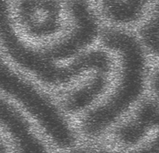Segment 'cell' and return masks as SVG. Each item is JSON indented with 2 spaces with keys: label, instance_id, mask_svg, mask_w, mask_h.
I'll return each instance as SVG.
<instances>
[{
  "label": "cell",
  "instance_id": "obj_6",
  "mask_svg": "<svg viewBox=\"0 0 159 153\" xmlns=\"http://www.w3.org/2000/svg\"><path fill=\"white\" fill-rule=\"evenodd\" d=\"M141 42L151 54L159 57V0L150 17L143 23L140 29Z\"/></svg>",
  "mask_w": 159,
  "mask_h": 153
},
{
  "label": "cell",
  "instance_id": "obj_8",
  "mask_svg": "<svg viewBox=\"0 0 159 153\" xmlns=\"http://www.w3.org/2000/svg\"><path fill=\"white\" fill-rule=\"evenodd\" d=\"M151 88L154 93L159 97V69L153 75L152 81H151Z\"/></svg>",
  "mask_w": 159,
  "mask_h": 153
},
{
  "label": "cell",
  "instance_id": "obj_2",
  "mask_svg": "<svg viewBox=\"0 0 159 153\" xmlns=\"http://www.w3.org/2000/svg\"><path fill=\"white\" fill-rule=\"evenodd\" d=\"M65 9L70 20L67 32L45 45L32 47L34 56L41 62L58 63L74 59L100 36V20L90 0H66Z\"/></svg>",
  "mask_w": 159,
  "mask_h": 153
},
{
  "label": "cell",
  "instance_id": "obj_7",
  "mask_svg": "<svg viewBox=\"0 0 159 153\" xmlns=\"http://www.w3.org/2000/svg\"><path fill=\"white\" fill-rule=\"evenodd\" d=\"M70 153H159V127L157 129V135L151 141L146 143L144 146L129 151L115 152L103 150H91V149H80Z\"/></svg>",
  "mask_w": 159,
  "mask_h": 153
},
{
  "label": "cell",
  "instance_id": "obj_3",
  "mask_svg": "<svg viewBox=\"0 0 159 153\" xmlns=\"http://www.w3.org/2000/svg\"><path fill=\"white\" fill-rule=\"evenodd\" d=\"M62 0H16L15 14L24 33L36 40L52 38L63 29Z\"/></svg>",
  "mask_w": 159,
  "mask_h": 153
},
{
  "label": "cell",
  "instance_id": "obj_1",
  "mask_svg": "<svg viewBox=\"0 0 159 153\" xmlns=\"http://www.w3.org/2000/svg\"><path fill=\"white\" fill-rule=\"evenodd\" d=\"M99 38L105 49L119 56L120 69L113 91L81 121V130L90 137L100 136L129 110L142 96L146 81L147 60L141 40L124 29L111 27L102 28Z\"/></svg>",
  "mask_w": 159,
  "mask_h": 153
},
{
  "label": "cell",
  "instance_id": "obj_5",
  "mask_svg": "<svg viewBox=\"0 0 159 153\" xmlns=\"http://www.w3.org/2000/svg\"><path fill=\"white\" fill-rule=\"evenodd\" d=\"M108 85V75L94 73L85 84L74 89L66 96L63 108L66 112L72 113L83 111L101 98Z\"/></svg>",
  "mask_w": 159,
  "mask_h": 153
},
{
  "label": "cell",
  "instance_id": "obj_4",
  "mask_svg": "<svg viewBox=\"0 0 159 153\" xmlns=\"http://www.w3.org/2000/svg\"><path fill=\"white\" fill-rule=\"evenodd\" d=\"M159 127V103L146 100L137 109L133 120L120 126L116 130V137L125 145H135L152 130Z\"/></svg>",
  "mask_w": 159,
  "mask_h": 153
},
{
  "label": "cell",
  "instance_id": "obj_9",
  "mask_svg": "<svg viewBox=\"0 0 159 153\" xmlns=\"http://www.w3.org/2000/svg\"><path fill=\"white\" fill-rule=\"evenodd\" d=\"M0 153H9L6 145L2 141H0Z\"/></svg>",
  "mask_w": 159,
  "mask_h": 153
}]
</instances>
